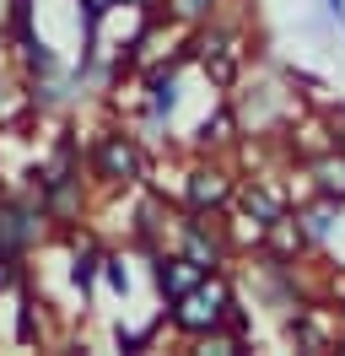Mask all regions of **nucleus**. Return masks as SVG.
I'll list each match as a JSON object with an SVG mask.
<instances>
[{
	"instance_id": "obj_1",
	"label": "nucleus",
	"mask_w": 345,
	"mask_h": 356,
	"mask_svg": "<svg viewBox=\"0 0 345 356\" xmlns=\"http://www.w3.org/2000/svg\"><path fill=\"white\" fill-rule=\"evenodd\" d=\"M227 308H232V297H227L221 281H211V286H200V281H194V286L178 297V313H172V318H178L184 330H216L221 318H232Z\"/></svg>"
},
{
	"instance_id": "obj_2",
	"label": "nucleus",
	"mask_w": 345,
	"mask_h": 356,
	"mask_svg": "<svg viewBox=\"0 0 345 356\" xmlns=\"http://www.w3.org/2000/svg\"><path fill=\"white\" fill-rule=\"evenodd\" d=\"M97 173L103 178H141V152H135V140L103 135V146H97Z\"/></svg>"
},
{
	"instance_id": "obj_3",
	"label": "nucleus",
	"mask_w": 345,
	"mask_h": 356,
	"mask_svg": "<svg viewBox=\"0 0 345 356\" xmlns=\"http://www.w3.org/2000/svg\"><path fill=\"white\" fill-rule=\"evenodd\" d=\"M194 281H200V265H194V259H162V265H157V286L168 291V297H184Z\"/></svg>"
},
{
	"instance_id": "obj_4",
	"label": "nucleus",
	"mask_w": 345,
	"mask_h": 356,
	"mask_svg": "<svg viewBox=\"0 0 345 356\" xmlns=\"http://www.w3.org/2000/svg\"><path fill=\"white\" fill-rule=\"evenodd\" d=\"M227 195H232V184H227L221 173H211V168H200V173L189 178V200L200 205V211H205V205H221Z\"/></svg>"
},
{
	"instance_id": "obj_5",
	"label": "nucleus",
	"mask_w": 345,
	"mask_h": 356,
	"mask_svg": "<svg viewBox=\"0 0 345 356\" xmlns=\"http://www.w3.org/2000/svg\"><path fill=\"white\" fill-rule=\"evenodd\" d=\"M27 238H33V216L17 211V205H6V211H0V248L11 254V248H22Z\"/></svg>"
},
{
	"instance_id": "obj_6",
	"label": "nucleus",
	"mask_w": 345,
	"mask_h": 356,
	"mask_svg": "<svg viewBox=\"0 0 345 356\" xmlns=\"http://www.w3.org/2000/svg\"><path fill=\"white\" fill-rule=\"evenodd\" d=\"M151 92H157V97H151V103H157V113H168V108H172V70L151 76Z\"/></svg>"
},
{
	"instance_id": "obj_7",
	"label": "nucleus",
	"mask_w": 345,
	"mask_h": 356,
	"mask_svg": "<svg viewBox=\"0 0 345 356\" xmlns=\"http://www.w3.org/2000/svg\"><path fill=\"white\" fill-rule=\"evenodd\" d=\"M81 6H86V38H92V33H97V22L113 11V0H81Z\"/></svg>"
},
{
	"instance_id": "obj_8",
	"label": "nucleus",
	"mask_w": 345,
	"mask_h": 356,
	"mask_svg": "<svg viewBox=\"0 0 345 356\" xmlns=\"http://www.w3.org/2000/svg\"><path fill=\"white\" fill-rule=\"evenodd\" d=\"M11 27H17V38H27V0H11Z\"/></svg>"
},
{
	"instance_id": "obj_9",
	"label": "nucleus",
	"mask_w": 345,
	"mask_h": 356,
	"mask_svg": "<svg viewBox=\"0 0 345 356\" xmlns=\"http://www.w3.org/2000/svg\"><path fill=\"white\" fill-rule=\"evenodd\" d=\"M172 6H178V17H194V11H205L211 0H172Z\"/></svg>"
},
{
	"instance_id": "obj_10",
	"label": "nucleus",
	"mask_w": 345,
	"mask_h": 356,
	"mask_svg": "<svg viewBox=\"0 0 345 356\" xmlns=\"http://www.w3.org/2000/svg\"><path fill=\"white\" fill-rule=\"evenodd\" d=\"M323 173H329V168H323ZM323 189H329V195H345V168H340V178H335V173L323 178Z\"/></svg>"
},
{
	"instance_id": "obj_11",
	"label": "nucleus",
	"mask_w": 345,
	"mask_h": 356,
	"mask_svg": "<svg viewBox=\"0 0 345 356\" xmlns=\"http://www.w3.org/2000/svg\"><path fill=\"white\" fill-rule=\"evenodd\" d=\"M0 286H6V265H0Z\"/></svg>"
},
{
	"instance_id": "obj_12",
	"label": "nucleus",
	"mask_w": 345,
	"mask_h": 356,
	"mask_svg": "<svg viewBox=\"0 0 345 356\" xmlns=\"http://www.w3.org/2000/svg\"><path fill=\"white\" fill-rule=\"evenodd\" d=\"M340 152H345V135H340Z\"/></svg>"
}]
</instances>
